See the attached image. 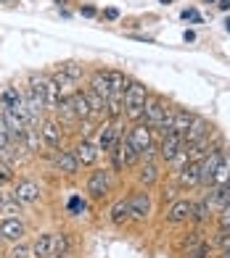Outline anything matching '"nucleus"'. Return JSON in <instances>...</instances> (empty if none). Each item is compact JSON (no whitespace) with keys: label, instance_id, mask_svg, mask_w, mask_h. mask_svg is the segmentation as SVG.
Segmentation results:
<instances>
[{"label":"nucleus","instance_id":"nucleus-1","mask_svg":"<svg viewBox=\"0 0 230 258\" xmlns=\"http://www.w3.org/2000/svg\"><path fill=\"white\" fill-rule=\"evenodd\" d=\"M146 100H148L146 85L130 82V87L124 90V113H127V119H141L143 108H146Z\"/></svg>","mask_w":230,"mask_h":258},{"label":"nucleus","instance_id":"nucleus-2","mask_svg":"<svg viewBox=\"0 0 230 258\" xmlns=\"http://www.w3.org/2000/svg\"><path fill=\"white\" fill-rule=\"evenodd\" d=\"M119 124H117V119H109V121H103L101 124V132H98V150L101 153H111V148L119 143Z\"/></svg>","mask_w":230,"mask_h":258},{"label":"nucleus","instance_id":"nucleus-3","mask_svg":"<svg viewBox=\"0 0 230 258\" xmlns=\"http://www.w3.org/2000/svg\"><path fill=\"white\" fill-rule=\"evenodd\" d=\"M164 111H167V103H164L162 98H148V100H146V108H143V116H141V121H143L146 126L156 129L159 121H162V116H164Z\"/></svg>","mask_w":230,"mask_h":258},{"label":"nucleus","instance_id":"nucleus-4","mask_svg":"<svg viewBox=\"0 0 230 258\" xmlns=\"http://www.w3.org/2000/svg\"><path fill=\"white\" fill-rule=\"evenodd\" d=\"M225 158V153H222V148H217V150H212L206 158H201L199 161V174H201V184L206 187V184H212V179H214V171H217V166H220V161Z\"/></svg>","mask_w":230,"mask_h":258},{"label":"nucleus","instance_id":"nucleus-5","mask_svg":"<svg viewBox=\"0 0 230 258\" xmlns=\"http://www.w3.org/2000/svg\"><path fill=\"white\" fill-rule=\"evenodd\" d=\"M53 169L56 171H61V174H77V169H79V161H77V156H74V150H56L53 153Z\"/></svg>","mask_w":230,"mask_h":258},{"label":"nucleus","instance_id":"nucleus-6","mask_svg":"<svg viewBox=\"0 0 230 258\" xmlns=\"http://www.w3.org/2000/svg\"><path fill=\"white\" fill-rule=\"evenodd\" d=\"M186 148V140H182V135H177V132H169V135H164L162 137V145H159V156H162L167 163L175 158L180 150Z\"/></svg>","mask_w":230,"mask_h":258},{"label":"nucleus","instance_id":"nucleus-7","mask_svg":"<svg viewBox=\"0 0 230 258\" xmlns=\"http://www.w3.org/2000/svg\"><path fill=\"white\" fill-rule=\"evenodd\" d=\"M40 137H42V143L48 145V148H61V124L59 121H53V119H48V121H42V126H40Z\"/></svg>","mask_w":230,"mask_h":258},{"label":"nucleus","instance_id":"nucleus-8","mask_svg":"<svg viewBox=\"0 0 230 258\" xmlns=\"http://www.w3.org/2000/svg\"><path fill=\"white\" fill-rule=\"evenodd\" d=\"M130 211H132L135 221H146L148 214H151V198H148V192H135L130 198Z\"/></svg>","mask_w":230,"mask_h":258},{"label":"nucleus","instance_id":"nucleus-9","mask_svg":"<svg viewBox=\"0 0 230 258\" xmlns=\"http://www.w3.org/2000/svg\"><path fill=\"white\" fill-rule=\"evenodd\" d=\"M193 214V203L191 201H175L169 208H167V221L169 224H180V221H188Z\"/></svg>","mask_w":230,"mask_h":258},{"label":"nucleus","instance_id":"nucleus-10","mask_svg":"<svg viewBox=\"0 0 230 258\" xmlns=\"http://www.w3.org/2000/svg\"><path fill=\"white\" fill-rule=\"evenodd\" d=\"M177 182L180 187H186V190H191V187H199L201 184V174H199V161H191L186 163L180 171H177Z\"/></svg>","mask_w":230,"mask_h":258},{"label":"nucleus","instance_id":"nucleus-11","mask_svg":"<svg viewBox=\"0 0 230 258\" xmlns=\"http://www.w3.org/2000/svg\"><path fill=\"white\" fill-rule=\"evenodd\" d=\"M130 137H132V143H135V148H137V153H141V156L146 153V150L154 148V143H151V126H146L143 121L130 129Z\"/></svg>","mask_w":230,"mask_h":258},{"label":"nucleus","instance_id":"nucleus-12","mask_svg":"<svg viewBox=\"0 0 230 258\" xmlns=\"http://www.w3.org/2000/svg\"><path fill=\"white\" fill-rule=\"evenodd\" d=\"M98 145L96 143H90V140H82L77 148H74V156H77V161H79V166H93V163L98 161Z\"/></svg>","mask_w":230,"mask_h":258},{"label":"nucleus","instance_id":"nucleus-13","mask_svg":"<svg viewBox=\"0 0 230 258\" xmlns=\"http://www.w3.org/2000/svg\"><path fill=\"white\" fill-rule=\"evenodd\" d=\"M14 198L19 203H34V201H40V184L37 182H19L16 184V190H14Z\"/></svg>","mask_w":230,"mask_h":258},{"label":"nucleus","instance_id":"nucleus-14","mask_svg":"<svg viewBox=\"0 0 230 258\" xmlns=\"http://www.w3.org/2000/svg\"><path fill=\"white\" fill-rule=\"evenodd\" d=\"M87 192L93 195V198H103V195H106V192H109V171L98 169V171L90 174V179H87Z\"/></svg>","mask_w":230,"mask_h":258},{"label":"nucleus","instance_id":"nucleus-15","mask_svg":"<svg viewBox=\"0 0 230 258\" xmlns=\"http://www.w3.org/2000/svg\"><path fill=\"white\" fill-rule=\"evenodd\" d=\"M119 153H122L124 166H135V163L141 161V153H137V148H135V143H132L130 132L119 137Z\"/></svg>","mask_w":230,"mask_h":258},{"label":"nucleus","instance_id":"nucleus-16","mask_svg":"<svg viewBox=\"0 0 230 258\" xmlns=\"http://www.w3.org/2000/svg\"><path fill=\"white\" fill-rule=\"evenodd\" d=\"M90 90H93L96 95H101L103 100H109V98H111L109 72H93V77H90Z\"/></svg>","mask_w":230,"mask_h":258},{"label":"nucleus","instance_id":"nucleus-17","mask_svg":"<svg viewBox=\"0 0 230 258\" xmlns=\"http://www.w3.org/2000/svg\"><path fill=\"white\" fill-rule=\"evenodd\" d=\"M109 219H111V224H117V227H122V224H127V221H132L130 201H117V203H114L111 211H109Z\"/></svg>","mask_w":230,"mask_h":258},{"label":"nucleus","instance_id":"nucleus-18","mask_svg":"<svg viewBox=\"0 0 230 258\" xmlns=\"http://www.w3.org/2000/svg\"><path fill=\"white\" fill-rule=\"evenodd\" d=\"M209 132H212L209 121H206V119H201V116H196V119H193V124H191V129H188L186 135H182V140H186V145H191V143H196V140L206 137Z\"/></svg>","mask_w":230,"mask_h":258},{"label":"nucleus","instance_id":"nucleus-19","mask_svg":"<svg viewBox=\"0 0 230 258\" xmlns=\"http://www.w3.org/2000/svg\"><path fill=\"white\" fill-rule=\"evenodd\" d=\"M61 90L56 87V82L51 77H45V85H42V100H45V108L48 111H56V105L61 103Z\"/></svg>","mask_w":230,"mask_h":258},{"label":"nucleus","instance_id":"nucleus-20","mask_svg":"<svg viewBox=\"0 0 230 258\" xmlns=\"http://www.w3.org/2000/svg\"><path fill=\"white\" fill-rule=\"evenodd\" d=\"M69 100H72V108L77 113V119H90V116H93V111H90V100H87V92L74 90L72 95H69Z\"/></svg>","mask_w":230,"mask_h":258},{"label":"nucleus","instance_id":"nucleus-21","mask_svg":"<svg viewBox=\"0 0 230 258\" xmlns=\"http://www.w3.org/2000/svg\"><path fill=\"white\" fill-rule=\"evenodd\" d=\"M0 234H3L6 240H21L24 237V221H19V219L0 221Z\"/></svg>","mask_w":230,"mask_h":258},{"label":"nucleus","instance_id":"nucleus-22","mask_svg":"<svg viewBox=\"0 0 230 258\" xmlns=\"http://www.w3.org/2000/svg\"><path fill=\"white\" fill-rule=\"evenodd\" d=\"M53 253V234H40L32 245V255L34 258H51Z\"/></svg>","mask_w":230,"mask_h":258},{"label":"nucleus","instance_id":"nucleus-23","mask_svg":"<svg viewBox=\"0 0 230 258\" xmlns=\"http://www.w3.org/2000/svg\"><path fill=\"white\" fill-rule=\"evenodd\" d=\"M69 250H72L69 234H66V232L53 234V253H51V258H69Z\"/></svg>","mask_w":230,"mask_h":258},{"label":"nucleus","instance_id":"nucleus-24","mask_svg":"<svg viewBox=\"0 0 230 258\" xmlns=\"http://www.w3.org/2000/svg\"><path fill=\"white\" fill-rule=\"evenodd\" d=\"M193 119H196V116L188 113V111H175V124H172V132L186 135L188 129H191V124H193Z\"/></svg>","mask_w":230,"mask_h":258},{"label":"nucleus","instance_id":"nucleus-25","mask_svg":"<svg viewBox=\"0 0 230 258\" xmlns=\"http://www.w3.org/2000/svg\"><path fill=\"white\" fill-rule=\"evenodd\" d=\"M106 108H109L111 119H119L124 111V92H111V98L106 100Z\"/></svg>","mask_w":230,"mask_h":258},{"label":"nucleus","instance_id":"nucleus-26","mask_svg":"<svg viewBox=\"0 0 230 258\" xmlns=\"http://www.w3.org/2000/svg\"><path fill=\"white\" fill-rule=\"evenodd\" d=\"M227 182H230V156H225V158L220 161V166H217V171H214L212 184H214V187H222V184H227Z\"/></svg>","mask_w":230,"mask_h":258},{"label":"nucleus","instance_id":"nucleus-27","mask_svg":"<svg viewBox=\"0 0 230 258\" xmlns=\"http://www.w3.org/2000/svg\"><path fill=\"white\" fill-rule=\"evenodd\" d=\"M159 179V169H156V163L151 161V163H146V166L141 169V171H137V184H154Z\"/></svg>","mask_w":230,"mask_h":258},{"label":"nucleus","instance_id":"nucleus-28","mask_svg":"<svg viewBox=\"0 0 230 258\" xmlns=\"http://www.w3.org/2000/svg\"><path fill=\"white\" fill-rule=\"evenodd\" d=\"M56 113L61 116V121H64V124L79 121V119H77V113H74V108H72V100H69V98H61V103L56 105Z\"/></svg>","mask_w":230,"mask_h":258},{"label":"nucleus","instance_id":"nucleus-29","mask_svg":"<svg viewBox=\"0 0 230 258\" xmlns=\"http://www.w3.org/2000/svg\"><path fill=\"white\" fill-rule=\"evenodd\" d=\"M209 203L217 206V208H222L230 203V184H222V187H214L212 195H209Z\"/></svg>","mask_w":230,"mask_h":258},{"label":"nucleus","instance_id":"nucleus-30","mask_svg":"<svg viewBox=\"0 0 230 258\" xmlns=\"http://www.w3.org/2000/svg\"><path fill=\"white\" fill-rule=\"evenodd\" d=\"M87 100H90V111H93V116H109V108H106V100H103L101 95H96L93 90H87Z\"/></svg>","mask_w":230,"mask_h":258},{"label":"nucleus","instance_id":"nucleus-31","mask_svg":"<svg viewBox=\"0 0 230 258\" xmlns=\"http://www.w3.org/2000/svg\"><path fill=\"white\" fill-rule=\"evenodd\" d=\"M51 79L56 82V87H59V90H61V95H64V92H69V95H72V92H74L72 87L77 85V82H74L72 77H69L66 72H56V74H53Z\"/></svg>","mask_w":230,"mask_h":258},{"label":"nucleus","instance_id":"nucleus-32","mask_svg":"<svg viewBox=\"0 0 230 258\" xmlns=\"http://www.w3.org/2000/svg\"><path fill=\"white\" fill-rule=\"evenodd\" d=\"M24 140H27V148L32 150V153H37L40 145H45L42 137H40V129H34V126H27L24 129Z\"/></svg>","mask_w":230,"mask_h":258},{"label":"nucleus","instance_id":"nucleus-33","mask_svg":"<svg viewBox=\"0 0 230 258\" xmlns=\"http://www.w3.org/2000/svg\"><path fill=\"white\" fill-rule=\"evenodd\" d=\"M109 82H111V92H124L130 87V79L124 77L122 72H114V69L109 72Z\"/></svg>","mask_w":230,"mask_h":258},{"label":"nucleus","instance_id":"nucleus-34","mask_svg":"<svg viewBox=\"0 0 230 258\" xmlns=\"http://www.w3.org/2000/svg\"><path fill=\"white\" fill-rule=\"evenodd\" d=\"M209 208H212L209 198H206V201L193 203V214H191V219H193V221H206V219H209Z\"/></svg>","mask_w":230,"mask_h":258},{"label":"nucleus","instance_id":"nucleus-35","mask_svg":"<svg viewBox=\"0 0 230 258\" xmlns=\"http://www.w3.org/2000/svg\"><path fill=\"white\" fill-rule=\"evenodd\" d=\"M172 124H175V108H167L164 111V116H162V121H159V132H162V135H169L172 132Z\"/></svg>","mask_w":230,"mask_h":258},{"label":"nucleus","instance_id":"nucleus-36","mask_svg":"<svg viewBox=\"0 0 230 258\" xmlns=\"http://www.w3.org/2000/svg\"><path fill=\"white\" fill-rule=\"evenodd\" d=\"M69 214H74V216H79V214H85V208H87V203L82 201L79 195H74V198H69Z\"/></svg>","mask_w":230,"mask_h":258},{"label":"nucleus","instance_id":"nucleus-37","mask_svg":"<svg viewBox=\"0 0 230 258\" xmlns=\"http://www.w3.org/2000/svg\"><path fill=\"white\" fill-rule=\"evenodd\" d=\"M217 221H220V229H230V203L220 208V219Z\"/></svg>","mask_w":230,"mask_h":258},{"label":"nucleus","instance_id":"nucleus-38","mask_svg":"<svg viewBox=\"0 0 230 258\" xmlns=\"http://www.w3.org/2000/svg\"><path fill=\"white\" fill-rule=\"evenodd\" d=\"M61 72H66L69 77H72L74 82L82 77V66H77V63H66V66H61Z\"/></svg>","mask_w":230,"mask_h":258},{"label":"nucleus","instance_id":"nucleus-39","mask_svg":"<svg viewBox=\"0 0 230 258\" xmlns=\"http://www.w3.org/2000/svg\"><path fill=\"white\" fill-rule=\"evenodd\" d=\"M182 19L193 21V24H201V14H199L196 8H186V11H182Z\"/></svg>","mask_w":230,"mask_h":258},{"label":"nucleus","instance_id":"nucleus-40","mask_svg":"<svg viewBox=\"0 0 230 258\" xmlns=\"http://www.w3.org/2000/svg\"><path fill=\"white\" fill-rule=\"evenodd\" d=\"M206 253H209V245H206V242H201L199 248H193V250L188 253V258H206Z\"/></svg>","mask_w":230,"mask_h":258},{"label":"nucleus","instance_id":"nucleus-41","mask_svg":"<svg viewBox=\"0 0 230 258\" xmlns=\"http://www.w3.org/2000/svg\"><path fill=\"white\" fill-rule=\"evenodd\" d=\"M29 248H27V245H16V248L14 250H11V258H29Z\"/></svg>","mask_w":230,"mask_h":258},{"label":"nucleus","instance_id":"nucleus-42","mask_svg":"<svg viewBox=\"0 0 230 258\" xmlns=\"http://www.w3.org/2000/svg\"><path fill=\"white\" fill-rule=\"evenodd\" d=\"M16 198H14V201H8V198H0V208H3L6 211V214H14V211H16Z\"/></svg>","mask_w":230,"mask_h":258},{"label":"nucleus","instance_id":"nucleus-43","mask_svg":"<svg viewBox=\"0 0 230 258\" xmlns=\"http://www.w3.org/2000/svg\"><path fill=\"white\" fill-rule=\"evenodd\" d=\"M217 245L225 250V248H230V229H220V237H217Z\"/></svg>","mask_w":230,"mask_h":258},{"label":"nucleus","instance_id":"nucleus-44","mask_svg":"<svg viewBox=\"0 0 230 258\" xmlns=\"http://www.w3.org/2000/svg\"><path fill=\"white\" fill-rule=\"evenodd\" d=\"M199 240H201V232H193V234H191V237H188L186 242H182V248H191V245H196Z\"/></svg>","mask_w":230,"mask_h":258},{"label":"nucleus","instance_id":"nucleus-45","mask_svg":"<svg viewBox=\"0 0 230 258\" xmlns=\"http://www.w3.org/2000/svg\"><path fill=\"white\" fill-rule=\"evenodd\" d=\"M103 16H106L109 21H117L119 19V11L117 8H106V11H103Z\"/></svg>","mask_w":230,"mask_h":258},{"label":"nucleus","instance_id":"nucleus-46","mask_svg":"<svg viewBox=\"0 0 230 258\" xmlns=\"http://www.w3.org/2000/svg\"><path fill=\"white\" fill-rule=\"evenodd\" d=\"M182 40H186V42H193V40H196V32L186 29V34H182Z\"/></svg>","mask_w":230,"mask_h":258},{"label":"nucleus","instance_id":"nucleus-47","mask_svg":"<svg viewBox=\"0 0 230 258\" xmlns=\"http://www.w3.org/2000/svg\"><path fill=\"white\" fill-rule=\"evenodd\" d=\"M82 16H96V8L93 6H85L82 8Z\"/></svg>","mask_w":230,"mask_h":258},{"label":"nucleus","instance_id":"nucleus-48","mask_svg":"<svg viewBox=\"0 0 230 258\" xmlns=\"http://www.w3.org/2000/svg\"><path fill=\"white\" fill-rule=\"evenodd\" d=\"M217 8H220V11H227V8H230V0H217Z\"/></svg>","mask_w":230,"mask_h":258},{"label":"nucleus","instance_id":"nucleus-49","mask_svg":"<svg viewBox=\"0 0 230 258\" xmlns=\"http://www.w3.org/2000/svg\"><path fill=\"white\" fill-rule=\"evenodd\" d=\"M220 258H230V248H225V250L220 253Z\"/></svg>","mask_w":230,"mask_h":258},{"label":"nucleus","instance_id":"nucleus-50","mask_svg":"<svg viewBox=\"0 0 230 258\" xmlns=\"http://www.w3.org/2000/svg\"><path fill=\"white\" fill-rule=\"evenodd\" d=\"M225 29H227V32H230V16H227V19H225Z\"/></svg>","mask_w":230,"mask_h":258},{"label":"nucleus","instance_id":"nucleus-51","mask_svg":"<svg viewBox=\"0 0 230 258\" xmlns=\"http://www.w3.org/2000/svg\"><path fill=\"white\" fill-rule=\"evenodd\" d=\"M159 3H164V6H169V3H172V0H159Z\"/></svg>","mask_w":230,"mask_h":258},{"label":"nucleus","instance_id":"nucleus-52","mask_svg":"<svg viewBox=\"0 0 230 258\" xmlns=\"http://www.w3.org/2000/svg\"><path fill=\"white\" fill-rule=\"evenodd\" d=\"M206 3H214V0H206Z\"/></svg>","mask_w":230,"mask_h":258},{"label":"nucleus","instance_id":"nucleus-53","mask_svg":"<svg viewBox=\"0 0 230 258\" xmlns=\"http://www.w3.org/2000/svg\"><path fill=\"white\" fill-rule=\"evenodd\" d=\"M0 237H3V234H0Z\"/></svg>","mask_w":230,"mask_h":258},{"label":"nucleus","instance_id":"nucleus-54","mask_svg":"<svg viewBox=\"0 0 230 258\" xmlns=\"http://www.w3.org/2000/svg\"><path fill=\"white\" fill-rule=\"evenodd\" d=\"M227 184H230V182H227Z\"/></svg>","mask_w":230,"mask_h":258}]
</instances>
